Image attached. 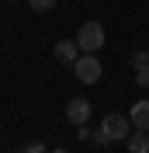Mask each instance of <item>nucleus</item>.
Masks as SVG:
<instances>
[{
  "instance_id": "obj_1",
  "label": "nucleus",
  "mask_w": 149,
  "mask_h": 153,
  "mask_svg": "<svg viewBox=\"0 0 149 153\" xmlns=\"http://www.w3.org/2000/svg\"><path fill=\"white\" fill-rule=\"evenodd\" d=\"M76 45H80V52H97V49L104 45V28H101V21H83L80 31H76Z\"/></svg>"
},
{
  "instance_id": "obj_2",
  "label": "nucleus",
  "mask_w": 149,
  "mask_h": 153,
  "mask_svg": "<svg viewBox=\"0 0 149 153\" xmlns=\"http://www.w3.org/2000/svg\"><path fill=\"white\" fill-rule=\"evenodd\" d=\"M73 73H76L80 84H97L101 73H104V66H101V59L94 56V52H80V59L73 63Z\"/></svg>"
},
{
  "instance_id": "obj_3",
  "label": "nucleus",
  "mask_w": 149,
  "mask_h": 153,
  "mask_svg": "<svg viewBox=\"0 0 149 153\" xmlns=\"http://www.w3.org/2000/svg\"><path fill=\"white\" fill-rule=\"evenodd\" d=\"M101 129L111 136V143H114V139H128V132H132V118H128V115H114V111H111V115L101 122Z\"/></svg>"
},
{
  "instance_id": "obj_4",
  "label": "nucleus",
  "mask_w": 149,
  "mask_h": 153,
  "mask_svg": "<svg viewBox=\"0 0 149 153\" xmlns=\"http://www.w3.org/2000/svg\"><path fill=\"white\" fill-rule=\"evenodd\" d=\"M66 118L73 125H87V118H90V101H87V97H73V101L66 105Z\"/></svg>"
},
{
  "instance_id": "obj_5",
  "label": "nucleus",
  "mask_w": 149,
  "mask_h": 153,
  "mask_svg": "<svg viewBox=\"0 0 149 153\" xmlns=\"http://www.w3.org/2000/svg\"><path fill=\"white\" fill-rule=\"evenodd\" d=\"M132 66H135V84H139L142 91H149V52L146 49H139V52L132 56Z\"/></svg>"
},
{
  "instance_id": "obj_6",
  "label": "nucleus",
  "mask_w": 149,
  "mask_h": 153,
  "mask_svg": "<svg viewBox=\"0 0 149 153\" xmlns=\"http://www.w3.org/2000/svg\"><path fill=\"white\" fill-rule=\"evenodd\" d=\"M128 118H132V129H146L149 132V101H135L128 108Z\"/></svg>"
},
{
  "instance_id": "obj_7",
  "label": "nucleus",
  "mask_w": 149,
  "mask_h": 153,
  "mask_svg": "<svg viewBox=\"0 0 149 153\" xmlns=\"http://www.w3.org/2000/svg\"><path fill=\"white\" fill-rule=\"evenodd\" d=\"M56 59H59V63H76V59H80V45H76V38L56 42Z\"/></svg>"
},
{
  "instance_id": "obj_8",
  "label": "nucleus",
  "mask_w": 149,
  "mask_h": 153,
  "mask_svg": "<svg viewBox=\"0 0 149 153\" xmlns=\"http://www.w3.org/2000/svg\"><path fill=\"white\" fill-rule=\"evenodd\" d=\"M125 143H128V153H149V132L146 129H132Z\"/></svg>"
},
{
  "instance_id": "obj_9",
  "label": "nucleus",
  "mask_w": 149,
  "mask_h": 153,
  "mask_svg": "<svg viewBox=\"0 0 149 153\" xmlns=\"http://www.w3.org/2000/svg\"><path fill=\"white\" fill-rule=\"evenodd\" d=\"M28 7L35 10V14H45V10L56 7V0H28Z\"/></svg>"
},
{
  "instance_id": "obj_10",
  "label": "nucleus",
  "mask_w": 149,
  "mask_h": 153,
  "mask_svg": "<svg viewBox=\"0 0 149 153\" xmlns=\"http://www.w3.org/2000/svg\"><path fill=\"white\" fill-rule=\"evenodd\" d=\"M90 139H94V146H111V136L104 132V129H94V136H90Z\"/></svg>"
},
{
  "instance_id": "obj_11",
  "label": "nucleus",
  "mask_w": 149,
  "mask_h": 153,
  "mask_svg": "<svg viewBox=\"0 0 149 153\" xmlns=\"http://www.w3.org/2000/svg\"><path fill=\"white\" fill-rule=\"evenodd\" d=\"M24 153H49V150H45L42 143H28V146H24Z\"/></svg>"
},
{
  "instance_id": "obj_12",
  "label": "nucleus",
  "mask_w": 149,
  "mask_h": 153,
  "mask_svg": "<svg viewBox=\"0 0 149 153\" xmlns=\"http://www.w3.org/2000/svg\"><path fill=\"white\" fill-rule=\"evenodd\" d=\"M49 153H69V150H63V146H56V150H49Z\"/></svg>"
},
{
  "instance_id": "obj_13",
  "label": "nucleus",
  "mask_w": 149,
  "mask_h": 153,
  "mask_svg": "<svg viewBox=\"0 0 149 153\" xmlns=\"http://www.w3.org/2000/svg\"><path fill=\"white\" fill-rule=\"evenodd\" d=\"M21 153H24V150H21Z\"/></svg>"
}]
</instances>
